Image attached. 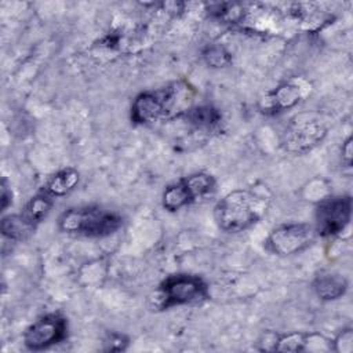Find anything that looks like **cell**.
Segmentation results:
<instances>
[{
  "mask_svg": "<svg viewBox=\"0 0 353 353\" xmlns=\"http://www.w3.org/2000/svg\"><path fill=\"white\" fill-rule=\"evenodd\" d=\"M266 207L265 197L252 190L237 189L216 203L214 216L223 232L237 233L256 223L265 214Z\"/></svg>",
  "mask_w": 353,
  "mask_h": 353,
  "instance_id": "6da1fadb",
  "label": "cell"
},
{
  "mask_svg": "<svg viewBox=\"0 0 353 353\" xmlns=\"http://www.w3.org/2000/svg\"><path fill=\"white\" fill-rule=\"evenodd\" d=\"M121 225L123 218L117 212L97 205L69 208L58 219L62 232L84 237H106L117 232Z\"/></svg>",
  "mask_w": 353,
  "mask_h": 353,
  "instance_id": "7a4b0ae2",
  "label": "cell"
},
{
  "mask_svg": "<svg viewBox=\"0 0 353 353\" xmlns=\"http://www.w3.org/2000/svg\"><path fill=\"white\" fill-rule=\"evenodd\" d=\"M188 88L181 84H171L156 91L141 92L131 105V120L137 124H149L172 116L186 98Z\"/></svg>",
  "mask_w": 353,
  "mask_h": 353,
  "instance_id": "3957f363",
  "label": "cell"
},
{
  "mask_svg": "<svg viewBox=\"0 0 353 353\" xmlns=\"http://www.w3.org/2000/svg\"><path fill=\"white\" fill-rule=\"evenodd\" d=\"M208 298L207 283L194 274L178 273L165 277L157 291V305L160 309L197 303Z\"/></svg>",
  "mask_w": 353,
  "mask_h": 353,
  "instance_id": "277c9868",
  "label": "cell"
},
{
  "mask_svg": "<svg viewBox=\"0 0 353 353\" xmlns=\"http://www.w3.org/2000/svg\"><path fill=\"white\" fill-rule=\"evenodd\" d=\"M215 179L207 172H197L183 176L168 185L163 192V207L167 211H178L200 199L207 197L215 190Z\"/></svg>",
  "mask_w": 353,
  "mask_h": 353,
  "instance_id": "5b68a950",
  "label": "cell"
},
{
  "mask_svg": "<svg viewBox=\"0 0 353 353\" xmlns=\"http://www.w3.org/2000/svg\"><path fill=\"white\" fill-rule=\"evenodd\" d=\"M352 216V197L332 196L321 200L314 211V230L321 237L339 234L349 225Z\"/></svg>",
  "mask_w": 353,
  "mask_h": 353,
  "instance_id": "8992f818",
  "label": "cell"
},
{
  "mask_svg": "<svg viewBox=\"0 0 353 353\" xmlns=\"http://www.w3.org/2000/svg\"><path fill=\"white\" fill-rule=\"evenodd\" d=\"M68 335V321L59 313H48L36 320L23 334L29 350L39 352L62 342Z\"/></svg>",
  "mask_w": 353,
  "mask_h": 353,
  "instance_id": "52a82bcc",
  "label": "cell"
},
{
  "mask_svg": "<svg viewBox=\"0 0 353 353\" xmlns=\"http://www.w3.org/2000/svg\"><path fill=\"white\" fill-rule=\"evenodd\" d=\"M316 230L307 223H287L276 228L268 237V248L277 255H292L309 247Z\"/></svg>",
  "mask_w": 353,
  "mask_h": 353,
  "instance_id": "ba28073f",
  "label": "cell"
},
{
  "mask_svg": "<svg viewBox=\"0 0 353 353\" xmlns=\"http://www.w3.org/2000/svg\"><path fill=\"white\" fill-rule=\"evenodd\" d=\"M324 135H325V128H323L321 124L316 121L303 123L292 127L287 132L285 146L288 150H292V152L306 150L317 145Z\"/></svg>",
  "mask_w": 353,
  "mask_h": 353,
  "instance_id": "9c48e42d",
  "label": "cell"
},
{
  "mask_svg": "<svg viewBox=\"0 0 353 353\" xmlns=\"http://www.w3.org/2000/svg\"><path fill=\"white\" fill-rule=\"evenodd\" d=\"M52 204H54V197L50 196L46 190H43L36 196H33L25 204L21 215L32 228H36L50 214Z\"/></svg>",
  "mask_w": 353,
  "mask_h": 353,
  "instance_id": "30bf717a",
  "label": "cell"
},
{
  "mask_svg": "<svg viewBox=\"0 0 353 353\" xmlns=\"http://www.w3.org/2000/svg\"><path fill=\"white\" fill-rule=\"evenodd\" d=\"M314 292L324 301H334L341 298L347 290V281L339 274H321L313 283Z\"/></svg>",
  "mask_w": 353,
  "mask_h": 353,
  "instance_id": "8fae6325",
  "label": "cell"
},
{
  "mask_svg": "<svg viewBox=\"0 0 353 353\" xmlns=\"http://www.w3.org/2000/svg\"><path fill=\"white\" fill-rule=\"evenodd\" d=\"M80 175L73 167H66L55 172L48 181L44 190L52 197H62L72 192L79 183Z\"/></svg>",
  "mask_w": 353,
  "mask_h": 353,
  "instance_id": "7c38bea8",
  "label": "cell"
},
{
  "mask_svg": "<svg viewBox=\"0 0 353 353\" xmlns=\"http://www.w3.org/2000/svg\"><path fill=\"white\" fill-rule=\"evenodd\" d=\"M183 116L196 128H207V130L214 128L222 120L221 112L210 105H201V106L186 109Z\"/></svg>",
  "mask_w": 353,
  "mask_h": 353,
  "instance_id": "4fadbf2b",
  "label": "cell"
},
{
  "mask_svg": "<svg viewBox=\"0 0 353 353\" xmlns=\"http://www.w3.org/2000/svg\"><path fill=\"white\" fill-rule=\"evenodd\" d=\"M33 230L34 228H32L21 214L7 215L1 219V233L10 240H23Z\"/></svg>",
  "mask_w": 353,
  "mask_h": 353,
  "instance_id": "5bb4252c",
  "label": "cell"
},
{
  "mask_svg": "<svg viewBox=\"0 0 353 353\" xmlns=\"http://www.w3.org/2000/svg\"><path fill=\"white\" fill-rule=\"evenodd\" d=\"M299 87L294 84H283L269 95V108L281 110L294 106L299 101Z\"/></svg>",
  "mask_w": 353,
  "mask_h": 353,
  "instance_id": "9a60e30c",
  "label": "cell"
},
{
  "mask_svg": "<svg viewBox=\"0 0 353 353\" xmlns=\"http://www.w3.org/2000/svg\"><path fill=\"white\" fill-rule=\"evenodd\" d=\"M203 58L207 62V65L212 68H222L230 62V54L226 51L225 47L219 44L208 46L203 51Z\"/></svg>",
  "mask_w": 353,
  "mask_h": 353,
  "instance_id": "2e32d148",
  "label": "cell"
},
{
  "mask_svg": "<svg viewBox=\"0 0 353 353\" xmlns=\"http://www.w3.org/2000/svg\"><path fill=\"white\" fill-rule=\"evenodd\" d=\"M0 189H1V210L4 211L12 201V193H11V189L8 188L6 179H1Z\"/></svg>",
  "mask_w": 353,
  "mask_h": 353,
  "instance_id": "e0dca14e",
  "label": "cell"
},
{
  "mask_svg": "<svg viewBox=\"0 0 353 353\" xmlns=\"http://www.w3.org/2000/svg\"><path fill=\"white\" fill-rule=\"evenodd\" d=\"M123 335H120V334H112L110 336H109V341L110 342H108L109 343V350H123L125 346V343L127 342H123Z\"/></svg>",
  "mask_w": 353,
  "mask_h": 353,
  "instance_id": "ac0fdd59",
  "label": "cell"
},
{
  "mask_svg": "<svg viewBox=\"0 0 353 353\" xmlns=\"http://www.w3.org/2000/svg\"><path fill=\"white\" fill-rule=\"evenodd\" d=\"M342 161L347 167H350V164H352V138L350 137L342 145Z\"/></svg>",
  "mask_w": 353,
  "mask_h": 353,
  "instance_id": "d6986e66",
  "label": "cell"
}]
</instances>
